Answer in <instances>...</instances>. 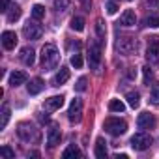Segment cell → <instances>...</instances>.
<instances>
[{"mask_svg":"<svg viewBox=\"0 0 159 159\" xmlns=\"http://www.w3.org/2000/svg\"><path fill=\"white\" fill-rule=\"evenodd\" d=\"M107 11H109L111 15H114V13L118 11V4H116V2H107Z\"/></svg>","mask_w":159,"mask_h":159,"instance_id":"35","label":"cell"},{"mask_svg":"<svg viewBox=\"0 0 159 159\" xmlns=\"http://www.w3.org/2000/svg\"><path fill=\"white\" fill-rule=\"evenodd\" d=\"M150 99L153 105H159V83H155L150 90Z\"/></svg>","mask_w":159,"mask_h":159,"instance_id":"27","label":"cell"},{"mask_svg":"<svg viewBox=\"0 0 159 159\" xmlns=\"http://www.w3.org/2000/svg\"><path fill=\"white\" fill-rule=\"evenodd\" d=\"M150 146H152V137H150L148 133L140 131V133H135V135L131 137V148H133V150L144 152V150H148Z\"/></svg>","mask_w":159,"mask_h":159,"instance_id":"3","label":"cell"},{"mask_svg":"<svg viewBox=\"0 0 159 159\" xmlns=\"http://www.w3.org/2000/svg\"><path fill=\"white\" fill-rule=\"evenodd\" d=\"M2 45H4V49H8V51L15 49V45H17V34L11 32V30H6V32L2 34Z\"/></svg>","mask_w":159,"mask_h":159,"instance_id":"12","label":"cell"},{"mask_svg":"<svg viewBox=\"0 0 159 159\" xmlns=\"http://www.w3.org/2000/svg\"><path fill=\"white\" fill-rule=\"evenodd\" d=\"M32 17H34L36 21L43 19V17H45V8H43L41 4H36V6L32 8Z\"/></svg>","mask_w":159,"mask_h":159,"instance_id":"25","label":"cell"},{"mask_svg":"<svg viewBox=\"0 0 159 159\" xmlns=\"http://www.w3.org/2000/svg\"><path fill=\"white\" fill-rule=\"evenodd\" d=\"M8 120H10V105L4 103L2 105V118H0V129H4L8 125Z\"/></svg>","mask_w":159,"mask_h":159,"instance_id":"22","label":"cell"},{"mask_svg":"<svg viewBox=\"0 0 159 159\" xmlns=\"http://www.w3.org/2000/svg\"><path fill=\"white\" fill-rule=\"evenodd\" d=\"M62 105H64V96H52V98L45 99V103H43V107H45L47 112H54V111H58Z\"/></svg>","mask_w":159,"mask_h":159,"instance_id":"11","label":"cell"},{"mask_svg":"<svg viewBox=\"0 0 159 159\" xmlns=\"http://www.w3.org/2000/svg\"><path fill=\"white\" fill-rule=\"evenodd\" d=\"M137 125H139V129H153L157 125V120L152 112H142L137 118Z\"/></svg>","mask_w":159,"mask_h":159,"instance_id":"8","label":"cell"},{"mask_svg":"<svg viewBox=\"0 0 159 159\" xmlns=\"http://www.w3.org/2000/svg\"><path fill=\"white\" fill-rule=\"evenodd\" d=\"M99 62H101V45L98 41H94V43H90V49H88V64L92 69H98Z\"/></svg>","mask_w":159,"mask_h":159,"instance_id":"7","label":"cell"},{"mask_svg":"<svg viewBox=\"0 0 159 159\" xmlns=\"http://www.w3.org/2000/svg\"><path fill=\"white\" fill-rule=\"evenodd\" d=\"M21 62L25 66H32L36 62V51L32 47H23L21 49Z\"/></svg>","mask_w":159,"mask_h":159,"instance_id":"13","label":"cell"},{"mask_svg":"<svg viewBox=\"0 0 159 159\" xmlns=\"http://www.w3.org/2000/svg\"><path fill=\"white\" fill-rule=\"evenodd\" d=\"M71 28L77 32H83L84 30V19L83 17H73L71 19Z\"/></svg>","mask_w":159,"mask_h":159,"instance_id":"24","label":"cell"},{"mask_svg":"<svg viewBox=\"0 0 159 159\" xmlns=\"http://www.w3.org/2000/svg\"><path fill=\"white\" fill-rule=\"evenodd\" d=\"M109 111H111V112H124V111H125V105H124L120 99H112V101L109 103Z\"/></svg>","mask_w":159,"mask_h":159,"instance_id":"23","label":"cell"},{"mask_svg":"<svg viewBox=\"0 0 159 159\" xmlns=\"http://www.w3.org/2000/svg\"><path fill=\"white\" fill-rule=\"evenodd\" d=\"M19 17H21V8H19L17 4H13V6H11V11L8 13V21H10V23H15Z\"/></svg>","mask_w":159,"mask_h":159,"instance_id":"26","label":"cell"},{"mask_svg":"<svg viewBox=\"0 0 159 159\" xmlns=\"http://www.w3.org/2000/svg\"><path fill=\"white\" fill-rule=\"evenodd\" d=\"M75 90H77V92H84V90H86V77H81V79H79L77 84H75Z\"/></svg>","mask_w":159,"mask_h":159,"instance_id":"32","label":"cell"},{"mask_svg":"<svg viewBox=\"0 0 159 159\" xmlns=\"http://www.w3.org/2000/svg\"><path fill=\"white\" fill-rule=\"evenodd\" d=\"M43 81H41V79H32V81H30V84H28V94L30 96H36V94H39L41 90H43Z\"/></svg>","mask_w":159,"mask_h":159,"instance_id":"18","label":"cell"},{"mask_svg":"<svg viewBox=\"0 0 159 159\" xmlns=\"http://www.w3.org/2000/svg\"><path fill=\"white\" fill-rule=\"evenodd\" d=\"M23 83H26V73L25 71H13L10 75V84L11 86H19Z\"/></svg>","mask_w":159,"mask_h":159,"instance_id":"16","label":"cell"},{"mask_svg":"<svg viewBox=\"0 0 159 159\" xmlns=\"http://www.w3.org/2000/svg\"><path fill=\"white\" fill-rule=\"evenodd\" d=\"M135 23H137V15H135L133 10H125L120 15V25L122 26H135Z\"/></svg>","mask_w":159,"mask_h":159,"instance_id":"14","label":"cell"},{"mask_svg":"<svg viewBox=\"0 0 159 159\" xmlns=\"http://www.w3.org/2000/svg\"><path fill=\"white\" fill-rule=\"evenodd\" d=\"M71 66H73L75 69H79V67H83V56L79 54V52H75V54L71 56Z\"/></svg>","mask_w":159,"mask_h":159,"instance_id":"30","label":"cell"},{"mask_svg":"<svg viewBox=\"0 0 159 159\" xmlns=\"http://www.w3.org/2000/svg\"><path fill=\"white\" fill-rule=\"evenodd\" d=\"M144 69V84H148L150 86V81H152V79H153V73H152V69L146 66V67H142Z\"/></svg>","mask_w":159,"mask_h":159,"instance_id":"33","label":"cell"},{"mask_svg":"<svg viewBox=\"0 0 159 159\" xmlns=\"http://www.w3.org/2000/svg\"><path fill=\"white\" fill-rule=\"evenodd\" d=\"M67 118H69L71 124H79V122L83 120V101L79 99V98H75V99L71 101V105H69V112H67Z\"/></svg>","mask_w":159,"mask_h":159,"instance_id":"6","label":"cell"},{"mask_svg":"<svg viewBox=\"0 0 159 159\" xmlns=\"http://www.w3.org/2000/svg\"><path fill=\"white\" fill-rule=\"evenodd\" d=\"M0 157H8V159H13V157H15V152H13L10 146H2V148H0Z\"/></svg>","mask_w":159,"mask_h":159,"instance_id":"29","label":"cell"},{"mask_svg":"<svg viewBox=\"0 0 159 159\" xmlns=\"http://www.w3.org/2000/svg\"><path fill=\"white\" fill-rule=\"evenodd\" d=\"M8 8H10V0H2V4H0V11L6 13V11H8Z\"/></svg>","mask_w":159,"mask_h":159,"instance_id":"36","label":"cell"},{"mask_svg":"<svg viewBox=\"0 0 159 159\" xmlns=\"http://www.w3.org/2000/svg\"><path fill=\"white\" fill-rule=\"evenodd\" d=\"M146 60L150 64L159 62V36L148 38V47H146Z\"/></svg>","mask_w":159,"mask_h":159,"instance_id":"4","label":"cell"},{"mask_svg":"<svg viewBox=\"0 0 159 159\" xmlns=\"http://www.w3.org/2000/svg\"><path fill=\"white\" fill-rule=\"evenodd\" d=\"M96 28H98V36L99 38H105V26H103V21L101 19L96 21Z\"/></svg>","mask_w":159,"mask_h":159,"instance_id":"34","label":"cell"},{"mask_svg":"<svg viewBox=\"0 0 159 159\" xmlns=\"http://www.w3.org/2000/svg\"><path fill=\"white\" fill-rule=\"evenodd\" d=\"M54 8H56L58 11L67 10V8H69V0H54Z\"/></svg>","mask_w":159,"mask_h":159,"instance_id":"31","label":"cell"},{"mask_svg":"<svg viewBox=\"0 0 159 159\" xmlns=\"http://www.w3.org/2000/svg\"><path fill=\"white\" fill-rule=\"evenodd\" d=\"M144 25H146V26H150V28H157V26H159V15L146 17V19H144Z\"/></svg>","mask_w":159,"mask_h":159,"instance_id":"28","label":"cell"},{"mask_svg":"<svg viewBox=\"0 0 159 159\" xmlns=\"http://www.w3.org/2000/svg\"><path fill=\"white\" fill-rule=\"evenodd\" d=\"M17 133H19V137L25 142H30V140H36L38 139V129L32 124H28V122H21L19 127H17Z\"/></svg>","mask_w":159,"mask_h":159,"instance_id":"5","label":"cell"},{"mask_svg":"<svg viewBox=\"0 0 159 159\" xmlns=\"http://www.w3.org/2000/svg\"><path fill=\"white\" fill-rule=\"evenodd\" d=\"M103 127L112 137H120V135H124L127 131V124L124 120H120V118H107L105 124H103Z\"/></svg>","mask_w":159,"mask_h":159,"instance_id":"2","label":"cell"},{"mask_svg":"<svg viewBox=\"0 0 159 159\" xmlns=\"http://www.w3.org/2000/svg\"><path fill=\"white\" fill-rule=\"evenodd\" d=\"M39 62H41V67L45 71L49 69H54L60 62V52L58 49L52 45V43H45L43 49H41V54H39Z\"/></svg>","mask_w":159,"mask_h":159,"instance_id":"1","label":"cell"},{"mask_svg":"<svg viewBox=\"0 0 159 159\" xmlns=\"http://www.w3.org/2000/svg\"><path fill=\"white\" fill-rule=\"evenodd\" d=\"M79 2L83 4V8H84V10H90V6H92V0H79Z\"/></svg>","mask_w":159,"mask_h":159,"instance_id":"37","label":"cell"},{"mask_svg":"<svg viewBox=\"0 0 159 159\" xmlns=\"http://www.w3.org/2000/svg\"><path fill=\"white\" fill-rule=\"evenodd\" d=\"M83 153H81V150H79L75 144H69L66 150H64V153H62V157L64 159H69V157H81Z\"/></svg>","mask_w":159,"mask_h":159,"instance_id":"20","label":"cell"},{"mask_svg":"<svg viewBox=\"0 0 159 159\" xmlns=\"http://www.w3.org/2000/svg\"><path fill=\"white\" fill-rule=\"evenodd\" d=\"M107 142L103 140V139H98L96 140V157L98 159H105L107 157V146H105Z\"/></svg>","mask_w":159,"mask_h":159,"instance_id":"19","label":"cell"},{"mask_svg":"<svg viewBox=\"0 0 159 159\" xmlns=\"http://www.w3.org/2000/svg\"><path fill=\"white\" fill-rule=\"evenodd\" d=\"M39 120H41L43 124H47V122H49V116H39Z\"/></svg>","mask_w":159,"mask_h":159,"instance_id":"38","label":"cell"},{"mask_svg":"<svg viewBox=\"0 0 159 159\" xmlns=\"http://www.w3.org/2000/svg\"><path fill=\"white\" fill-rule=\"evenodd\" d=\"M114 157H116V159H127V155H125V153H122V155H114Z\"/></svg>","mask_w":159,"mask_h":159,"instance_id":"39","label":"cell"},{"mask_svg":"<svg viewBox=\"0 0 159 159\" xmlns=\"http://www.w3.org/2000/svg\"><path fill=\"white\" fill-rule=\"evenodd\" d=\"M23 34H25V38L26 39H39L41 38V34H43V30H41V26L39 25H36V23H26L25 26H23Z\"/></svg>","mask_w":159,"mask_h":159,"instance_id":"9","label":"cell"},{"mask_svg":"<svg viewBox=\"0 0 159 159\" xmlns=\"http://www.w3.org/2000/svg\"><path fill=\"white\" fill-rule=\"evenodd\" d=\"M118 51L124 52V54H131L137 51V41L133 38H120L118 41Z\"/></svg>","mask_w":159,"mask_h":159,"instance_id":"10","label":"cell"},{"mask_svg":"<svg viewBox=\"0 0 159 159\" xmlns=\"http://www.w3.org/2000/svg\"><path fill=\"white\" fill-rule=\"evenodd\" d=\"M60 139H62L60 129H58V127H51L49 133H47V144H49L51 148H54L56 144H60Z\"/></svg>","mask_w":159,"mask_h":159,"instance_id":"15","label":"cell"},{"mask_svg":"<svg viewBox=\"0 0 159 159\" xmlns=\"http://www.w3.org/2000/svg\"><path fill=\"white\" fill-rule=\"evenodd\" d=\"M125 99H127V103H129L133 109H137V107L140 105V96H139V92H127Z\"/></svg>","mask_w":159,"mask_h":159,"instance_id":"21","label":"cell"},{"mask_svg":"<svg viewBox=\"0 0 159 159\" xmlns=\"http://www.w3.org/2000/svg\"><path fill=\"white\" fill-rule=\"evenodd\" d=\"M67 79H69V69L67 67H60V71L56 73L54 77V86H62L67 83Z\"/></svg>","mask_w":159,"mask_h":159,"instance_id":"17","label":"cell"}]
</instances>
